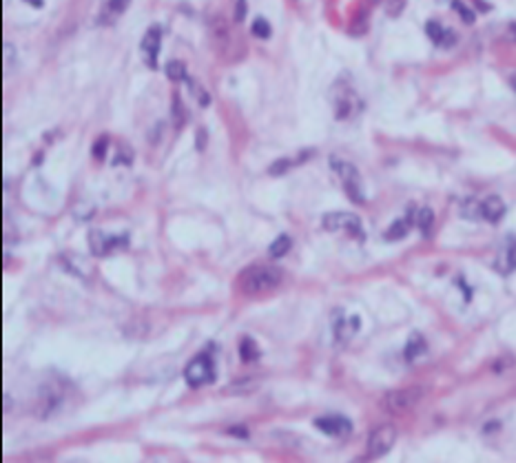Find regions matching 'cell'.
I'll list each match as a JSON object with an SVG mask.
<instances>
[{"label": "cell", "mask_w": 516, "mask_h": 463, "mask_svg": "<svg viewBox=\"0 0 516 463\" xmlns=\"http://www.w3.org/2000/svg\"><path fill=\"white\" fill-rule=\"evenodd\" d=\"M197 149H204V131H197Z\"/></svg>", "instance_id": "f546056e"}, {"label": "cell", "mask_w": 516, "mask_h": 463, "mask_svg": "<svg viewBox=\"0 0 516 463\" xmlns=\"http://www.w3.org/2000/svg\"><path fill=\"white\" fill-rule=\"evenodd\" d=\"M332 105H335V116H337V120H350L364 109L362 98H359V94L350 87V82H346L344 78L335 82L332 87Z\"/></svg>", "instance_id": "7a4b0ae2"}, {"label": "cell", "mask_w": 516, "mask_h": 463, "mask_svg": "<svg viewBox=\"0 0 516 463\" xmlns=\"http://www.w3.org/2000/svg\"><path fill=\"white\" fill-rule=\"evenodd\" d=\"M290 244H293V242H290L288 235H279L277 240L271 244V248H268V253H271V257H282V255L288 253Z\"/></svg>", "instance_id": "ffe728a7"}, {"label": "cell", "mask_w": 516, "mask_h": 463, "mask_svg": "<svg viewBox=\"0 0 516 463\" xmlns=\"http://www.w3.org/2000/svg\"><path fill=\"white\" fill-rule=\"evenodd\" d=\"M105 153H107V138H100L94 146V155L98 157V160H103Z\"/></svg>", "instance_id": "4316f807"}, {"label": "cell", "mask_w": 516, "mask_h": 463, "mask_svg": "<svg viewBox=\"0 0 516 463\" xmlns=\"http://www.w3.org/2000/svg\"><path fill=\"white\" fill-rule=\"evenodd\" d=\"M290 166H293V162H290L288 157H282V160H277V162L271 164V168H268V173H271V175H282V173L288 171Z\"/></svg>", "instance_id": "d4e9b609"}, {"label": "cell", "mask_w": 516, "mask_h": 463, "mask_svg": "<svg viewBox=\"0 0 516 463\" xmlns=\"http://www.w3.org/2000/svg\"><path fill=\"white\" fill-rule=\"evenodd\" d=\"M129 7V0H107L105 9L100 11V18L98 22L100 25H111L116 18H120V14Z\"/></svg>", "instance_id": "9a60e30c"}, {"label": "cell", "mask_w": 516, "mask_h": 463, "mask_svg": "<svg viewBox=\"0 0 516 463\" xmlns=\"http://www.w3.org/2000/svg\"><path fill=\"white\" fill-rule=\"evenodd\" d=\"M171 116H173V122L177 124V127H182V124L186 122V114H184V107H182V100H179V96H173Z\"/></svg>", "instance_id": "7402d4cb"}, {"label": "cell", "mask_w": 516, "mask_h": 463, "mask_svg": "<svg viewBox=\"0 0 516 463\" xmlns=\"http://www.w3.org/2000/svg\"><path fill=\"white\" fill-rule=\"evenodd\" d=\"M238 284H240V290L249 297L266 295V292L275 290L282 284V273H279V268L271 264H253L246 270H242L238 277Z\"/></svg>", "instance_id": "6da1fadb"}, {"label": "cell", "mask_w": 516, "mask_h": 463, "mask_svg": "<svg viewBox=\"0 0 516 463\" xmlns=\"http://www.w3.org/2000/svg\"><path fill=\"white\" fill-rule=\"evenodd\" d=\"M251 31H253V36L264 38V40H266V38H271V33H273L271 25H268V20H264V18H257V20L253 22Z\"/></svg>", "instance_id": "44dd1931"}, {"label": "cell", "mask_w": 516, "mask_h": 463, "mask_svg": "<svg viewBox=\"0 0 516 463\" xmlns=\"http://www.w3.org/2000/svg\"><path fill=\"white\" fill-rule=\"evenodd\" d=\"M89 246H91V253L103 257L109 255L111 251H118V248H127L129 246V235H109L105 231H91L89 233Z\"/></svg>", "instance_id": "ba28073f"}, {"label": "cell", "mask_w": 516, "mask_h": 463, "mask_svg": "<svg viewBox=\"0 0 516 463\" xmlns=\"http://www.w3.org/2000/svg\"><path fill=\"white\" fill-rule=\"evenodd\" d=\"M510 31H512V33H514V38H516V22H514V25H512V27H510Z\"/></svg>", "instance_id": "1f68e13d"}, {"label": "cell", "mask_w": 516, "mask_h": 463, "mask_svg": "<svg viewBox=\"0 0 516 463\" xmlns=\"http://www.w3.org/2000/svg\"><path fill=\"white\" fill-rule=\"evenodd\" d=\"M506 216V202L499 195H490L481 202V218H486L488 222H499Z\"/></svg>", "instance_id": "4fadbf2b"}, {"label": "cell", "mask_w": 516, "mask_h": 463, "mask_svg": "<svg viewBox=\"0 0 516 463\" xmlns=\"http://www.w3.org/2000/svg\"><path fill=\"white\" fill-rule=\"evenodd\" d=\"M425 33H428L430 40L434 44H439V47H452L456 40L454 33L450 29H445L443 25H439L436 20H430L428 25H425Z\"/></svg>", "instance_id": "7c38bea8"}, {"label": "cell", "mask_w": 516, "mask_h": 463, "mask_svg": "<svg viewBox=\"0 0 516 463\" xmlns=\"http://www.w3.org/2000/svg\"><path fill=\"white\" fill-rule=\"evenodd\" d=\"M184 377L190 388H199V386H206V383H213L215 381V364H213V357L206 353L197 355L186 366Z\"/></svg>", "instance_id": "5b68a950"}, {"label": "cell", "mask_w": 516, "mask_h": 463, "mask_svg": "<svg viewBox=\"0 0 516 463\" xmlns=\"http://www.w3.org/2000/svg\"><path fill=\"white\" fill-rule=\"evenodd\" d=\"M315 426L317 430L326 433L330 437H344L353 430V423L346 419V417H339V414H332V417H319V419H315Z\"/></svg>", "instance_id": "30bf717a"}, {"label": "cell", "mask_w": 516, "mask_h": 463, "mask_svg": "<svg viewBox=\"0 0 516 463\" xmlns=\"http://www.w3.org/2000/svg\"><path fill=\"white\" fill-rule=\"evenodd\" d=\"M425 390L421 386H410V388H397V390H390L384 399H381V405H384V410L388 412H403V410H410L414 408L421 399H423Z\"/></svg>", "instance_id": "277c9868"}, {"label": "cell", "mask_w": 516, "mask_h": 463, "mask_svg": "<svg viewBox=\"0 0 516 463\" xmlns=\"http://www.w3.org/2000/svg\"><path fill=\"white\" fill-rule=\"evenodd\" d=\"M395 442H397V430H395V426L384 423V426L375 428V430L370 433V437H368V446H366V455H368V459H379V457H384L386 453H390V448L395 446Z\"/></svg>", "instance_id": "8992f818"}, {"label": "cell", "mask_w": 516, "mask_h": 463, "mask_svg": "<svg viewBox=\"0 0 516 463\" xmlns=\"http://www.w3.org/2000/svg\"><path fill=\"white\" fill-rule=\"evenodd\" d=\"M246 16V0H238V5H235V20L242 22Z\"/></svg>", "instance_id": "83f0119b"}, {"label": "cell", "mask_w": 516, "mask_h": 463, "mask_svg": "<svg viewBox=\"0 0 516 463\" xmlns=\"http://www.w3.org/2000/svg\"><path fill=\"white\" fill-rule=\"evenodd\" d=\"M229 435H238V437H246L249 433H246V428H233V430H229Z\"/></svg>", "instance_id": "f1b7e54d"}, {"label": "cell", "mask_w": 516, "mask_h": 463, "mask_svg": "<svg viewBox=\"0 0 516 463\" xmlns=\"http://www.w3.org/2000/svg\"><path fill=\"white\" fill-rule=\"evenodd\" d=\"M359 326H362L359 317H357V315H350V317L335 320L332 331H335V337H337V342H348V340H353V337L357 335Z\"/></svg>", "instance_id": "8fae6325"}, {"label": "cell", "mask_w": 516, "mask_h": 463, "mask_svg": "<svg viewBox=\"0 0 516 463\" xmlns=\"http://www.w3.org/2000/svg\"><path fill=\"white\" fill-rule=\"evenodd\" d=\"M414 218H417V213H406V218H401V220H397L392 227L384 233V240H388V242H397V240H401V237H406L408 235V231H410V227H412V222H414Z\"/></svg>", "instance_id": "5bb4252c"}, {"label": "cell", "mask_w": 516, "mask_h": 463, "mask_svg": "<svg viewBox=\"0 0 516 463\" xmlns=\"http://www.w3.org/2000/svg\"><path fill=\"white\" fill-rule=\"evenodd\" d=\"M240 357H242V361H246V364H249V361H255L257 357H260V348H257L253 337L246 335L244 340L240 342Z\"/></svg>", "instance_id": "ac0fdd59"}, {"label": "cell", "mask_w": 516, "mask_h": 463, "mask_svg": "<svg viewBox=\"0 0 516 463\" xmlns=\"http://www.w3.org/2000/svg\"><path fill=\"white\" fill-rule=\"evenodd\" d=\"M452 7H454L456 14L463 18V22H468V25H472V22H474V11H470V9L461 3V0H454Z\"/></svg>", "instance_id": "cb8c5ba5"}, {"label": "cell", "mask_w": 516, "mask_h": 463, "mask_svg": "<svg viewBox=\"0 0 516 463\" xmlns=\"http://www.w3.org/2000/svg\"><path fill=\"white\" fill-rule=\"evenodd\" d=\"M164 69H166V76H169L173 82L186 80V78H188V76H186V67H184L182 62H179V60H171V62H166Z\"/></svg>", "instance_id": "d6986e66"}, {"label": "cell", "mask_w": 516, "mask_h": 463, "mask_svg": "<svg viewBox=\"0 0 516 463\" xmlns=\"http://www.w3.org/2000/svg\"><path fill=\"white\" fill-rule=\"evenodd\" d=\"M160 38H162L160 27H149V31L144 33V38H142V42H140L142 58H144V64H147L149 69H155V67H158Z\"/></svg>", "instance_id": "9c48e42d"}, {"label": "cell", "mask_w": 516, "mask_h": 463, "mask_svg": "<svg viewBox=\"0 0 516 463\" xmlns=\"http://www.w3.org/2000/svg\"><path fill=\"white\" fill-rule=\"evenodd\" d=\"M25 3H29L33 7H42V0H25Z\"/></svg>", "instance_id": "4dcf8cb0"}, {"label": "cell", "mask_w": 516, "mask_h": 463, "mask_svg": "<svg viewBox=\"0 0 516 463\" xmlns=\"http://www.w3.org/2000/svg\"><path fill=\"white\" fill-rule=\"evenodd\" d=\"M425 350H428V344H425L423 337L419 333H412L406 344V350H403V357H406V361H414L421 355H425Z\"/></svg>", "instance_id": "2e32d148"}, {"label": "cell", "mask_w": 516, "mask_h": 463, "mask_svg": "<svg viewBox=\"0 0 516 463\" xmlns=\"http://www.w3.org/2000/svg\"><path fill=\"white\" fill-rule=\"evenodd\" d=\"M403 7H406V0H388L386 11H388V16L397 18L401 11H403Z\"/></svg>", "instance_id": "484cf974"}, {"label": "cell", "mask_w": 516, "mask_h": 463, "mask_svg": "<svg viewBox=\"0 0 516 463\" xmlns=\"http://www.w3.org/2000/svg\"><path fill=\"white\" fill-rule=\"evenodd\" d=\"M330 168L337 177L341 180V186L346 191V195L350 198L357 204H364L366 198H364V182H362V175H359L357 166L350 164L348 160H341V157H330Z\"/></svg>", "instance_id": "3957f363"}, {"label": "cell", "mask_w": 516, "mask_h": 463, "mask_svg": "<svg viewBox=\"0 0 516 463\" xmlns=\"http://www.w3.org/2000/svg\"><path fill=\"white\" fill-rule=\"evenodd\" d=\"M323 229L332 231V233L346 231L353 237H357V240H364V227H362V222H359V218L353 216V213H344V211L326 213V216H323Z\"/></svg>", "instance_id": "52a82bcc"}, {"label": "cell", "mask_w": 516, "mask_h": 463, "mask_svg": "<svg viewBox=\"0 0 516 463\" xmlns=\"http://www.w3.org/2000/svg\"><path fill=\"white\" fill-rule=\"evenodd\" d=\"M512 85H516V78H514V80H512Z\"/></svg>", "instance_id": "d6a6232c"}, {"label": "cell", "mask_w": 516, "mask_h": 463, "mask_svg": "<svg viewBox=\"0 0 516 463\" xmlns=\"http://www.w3.org/2000/svg\"><path fill=\"white\" fill-rule=\"evenodd\" d=\"M497 268L501 270V273H512V270L516 268V242H512L510 246L503 248V253L497 262Z\"/></svg>", "instance_id": "e0dca14e"}, {"label": "cell", "mask_w": 516, "mask_h": 463, "mask_svg": "<svg viewBox=\"0 0 516 463\" xmlns=\"http://www.w3.org/2000/svg\"><path fill=\"white\" fill-rule=\"evenodd\" d=\"M432 220H434V216H432V211H430V209H421V211L417 213V218H414V222H417V227H419L423 233H428V231H430Z\"/></svg>", "instance_id": "603a6c76"}]
</instances>
